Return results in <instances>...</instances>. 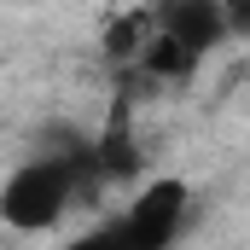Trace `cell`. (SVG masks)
I'll use <instances>...</instances> for the list:
<instances>
[{
    "label": "cell",
    "instance_id": "cell-1",
    "mask_svg": "<svg viewBox=\"0 0 250 250\" xmlns=\"http://www.w3.org/2000/svg\"><path fill=\"white\" fill-rule=\"evenodd\" d=\"M93 181H99V169H93L87 146L35 151L0 181V227H12V233H53Z\"/></svg>",
    "mask_w": 250,
    "mask_h": 250
},
{
    "label": "cell",
    "instance_id": "cell-2",
    "mask_svg": "<svg viewBox=\"0 0 250 250\" xmlns=\"http://www.w3.org/2000/svg\"><path fill=\"white\" fill-rule=\"evenodd\" d=\"M117 215L128 221V233L146 250H175L181 233H187V215H192V187L181 175H157V181H146L134 192Z\"/></svg>",
    "mask_w": 250,
    "mask_h": 250
},
{
    "label": "cell",
    "instance_id": "cell-3",
    "mask_svg": "<svg viewBox=\"0 0 250 250\" xmlns=\"http://www.w3.org/2000/svg\"><path fill=\"white\" fill-rule=\"evenodd\" d=\"M64 250H146L134 233H128L123 215H111V221H99V227H87V233H76Z\"/></svg>",
    "mask_w": 250,
    "mask_h": 250
}]
</instances>
